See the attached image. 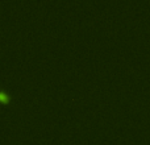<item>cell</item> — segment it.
I'll list each match as a JSON object with an SVG mask.
<instances>
[{
	"instance_id": "6da1fadb",
	"label": "cell",
	"mask_w": 150,
	"mask_h": 145,
	"mask_svg": "<svg viewBox=\"0 0 150 145\" xmlns=\"http://www.w3.org/2000/svg\"><path fill=\"white\" fill-rule=\"evenodd\" d=\"M0 99H1L4 103H7V102L9 100V98H8V95H7V92H5V91H0Z\"/></svg>"
}]
</instances>
